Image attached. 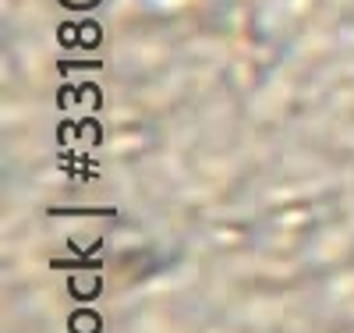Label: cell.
Listing matches in <instances>:
<instances>
[{"instance_id":"4","label":"cell","mask_w":354,"mask_h":333,"mask_svg":"<svg viewBox=\"0 0 354 333\" xmlns=\"http://www.w3.org/2000/svg\"><path fill=\"white\" fill-rule=\"evenodd\" d=\"M61 4H68V0H61ZM82 4H96V0H82Z\"/></svg>"},{"instance_id":"1","label":"cell","mask_w":354,"mask_h":333,"mask_svg":"<svg viewBox=\"0 0 354 333\" xmlns=\"http://www.w3.org/2000/svg\"><path fill=\"white\" fill-rule=\"evenodd\" d=\"M68 287H71V294H75V298L93 301V298L103 291V280H100V277H71V284H68Z\"/></svg>"},{"instance_id":"3","label":"cell","mask_w":354,"mask_h":333,"mask_svg":"<svg viewBox=\"0 0 354 333\" xmlns=\"http://www.w3.org/2000/svg\"><path fill=\"white\" fill-rule=\"evenodd\" d=\"M100 25H93V21H82L78 25V46H100Z\"/></svg>"},{"instance_id":"2","label":"cell","mask_w":354,"mask_h":333,"mask_svg":"<svg viewBox=\"0 0 354 333\" xmlns=\"http://www.w3.org/2000/svg\"><path fill=\"white\" fill-rule=\"evenodd\" d=\"M71 333H100V316L88 309H78L71 316Z\"/></svg>"}]
</instances>
